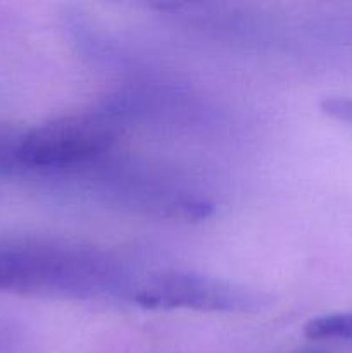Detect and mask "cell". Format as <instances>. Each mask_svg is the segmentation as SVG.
Listing matches in <instances>:
<instances>
[{
  "label": "cell",
  "instance_id": "cell-4",
  "mask_svg": "<svg viewBox=\"0 0 352 353\" xmlns=\"http://www.w3.org/2000/svg\"><path fill=\"white\" fill-rule=\"evenodd\" d=\"M23 137L24 131L0 124V172H9L21 168L19 150Z\"/></svg>",
  "mask_w": 352,
  "mask_h": 353
},
{
  "label": "cell",
  "instance_id": "cell-6",
  "mask_svg": "<svg viewBox=\"0 0 352 353\" xmlns=\"http://www.w3.org/2000/svg\"><path fill=\"white\" fill-rule=\"evenodd\" d=\"M304 353H314V352H304Z\"/></svg>",
  "mask_w": 352,
  "mask_h": 353
},
{
  "label": "cell",
  "instance_id": "cell-3",
  "mask_svg": "<svg viewBox=\"0 0 352 353\" xmlns=\"http://www.w3.org/2000/svg\"><path fill=\"white\" fill-rule=\"evenodd\" d=\"M130 293L135 302L150 309L255 312L266 305L261 293L224 279L192 272H166L152 276Z\"/></svg>",
  "mask_w": 352,
  "mask_h": 353
},
{
  "label": "cell",
  "instance_id": "cell-2",
  "mask_svg": "<svg viewBox=\"0 0 352 353\" xmlns=\"http://www.w3.org/2000/svg\"><path fill=\"white\" fill-rule=\"evenodd\" d=\"M119 123L107 110H85L24 131L21 168H64L106 154L119 134Z\"/></svg>",
  "mask_w": 352,
  "mask_h": 353
},
{
  "label": "cell",
  "instance_id": "cell-5",
  "mask_svg": "<svg viewBox=\"0 0 352 353\" xmlns=\"http://www.w3.org/2000/svg\"><path fill=\"white\" fill-rule=\"evenodd\" d=\"M321 110L326 116L333 117V119L352 124V99H345V97H326L321 102Z\"/></svg>",
  "mask_w": 352,
  "mask_h": 353
},
{
  "label": "cell",
  "instance_id": "cell-1",
  "mask_svg": "<svg viewBox=\"0 0 352 353\" xmlns=\"http://www.w3.org/2000/svg\"><path fill=\"white\" fill-rule=\"evenodd\" d=\"M0 292L86 296L128 292L117 262L92 248L55 243L0 245Z\"/></svg>",
  "mask_w": 352,
  "mask_h": 353
}]
</instances>
